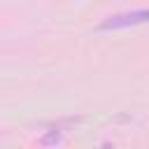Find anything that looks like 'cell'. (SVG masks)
<instances>
[{"mask_svg": "<svg viewBox=\"0 0 149 149\" xmlns=\"http://www.w3.org/2000/svg\"><path fill=\"white\" fill-rule=\"evenodd\" d=\"M144 23H149V7L112 14V16L102 19L98 23V30L100 33H109V30H123V28H135V26H144Z\"/></svg>", "mask_w": 149, "mask_h": 149, "instance_id": "6da1fadb", "label": "cell"}, {"mask_svg": "<svg viewBox=\"0 0 149 149\" xmlns=\"http://www.w3.org/2000/svg\"><path fill=\"white\" fill-rule=\"evenodd\" d=\"M63 140V133L58 130V128H54V130H49V133H44L42 137H40V144L42 147H54V144H58Z\"/></svg>", "mask_w": 149, "mask_h": 149, "instance_id": "7a4b0ae2", "label": "cell"}]
</instances>
